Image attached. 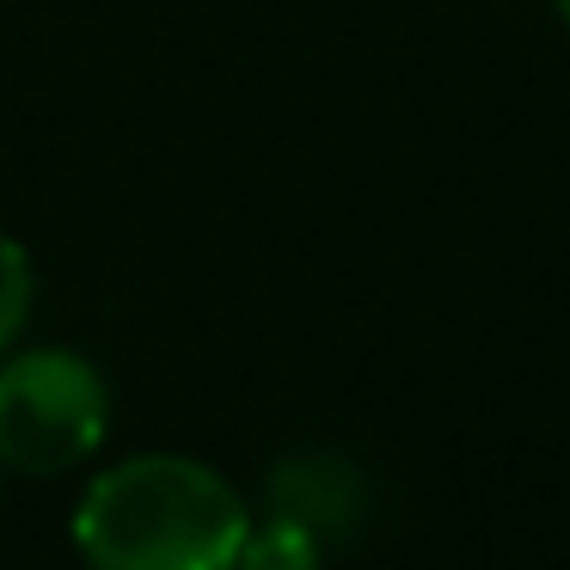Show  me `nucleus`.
I'll use <instances>...</instances> for the list:
<instances>
[{"label": "nucleus", "mask_w": 570, "mask_h": 570, "mask_svg": "<svg viewBox=\"0 0 570 570\" xmlns=\"http://www.w3.org/2000/svg\"><path fill=\"white\" fill-rule=\"evenodd\" d=\"M31 295H38V283H31V252L19 246L13 234H0V356H7V350L19 344V332H26Z\"/></svg>", "instance_id": "nucleus-4"}, {"label": "nucleus", "mask_w": 570, "mask_h": 570, "mask_svg": "<svg viewBox=\"0 0 570 570\" xmlns=\"http://www.w3.org/2000/svg\"><path fill=\"white\" fill-rule=\"evenodd\" d=\"M558 13H564V26H570V0H558Z\"/></svg>", "instance_id": "nucleus-5"}, {"label": "nucleus", "mask_w": 570, "mask_h": 570, "mask_svg": "<svg viewBox=\"0 0 570 570\" xmlns=\"http://www.w3.org/2000/svg\"><path fill=\"white\" fill-rule=\"evenodd\" d=\"M234 570H320V533L288 521V515H271L264 528L252 521Z\"/></svg>", "instance_id": "nucleus-3"}, {"label": "nucleus", "mask_w": 570, "mask_h": 570, "mask_svg": "<svg viewBox=\"0 0 570 570\" xmlns=\"http://www.w3.org/2000/svg\"><path fill=\"white\" fill-rule=\"evenodd\" d=\"M111 430V386L80 350H7L0 356V466L62 479L87 466Z\"/></svg>", "instance_id": "nucleus-2"}, {"label": "nucleus", "mask_w": 570, "mask_h": 570, "mask_svg": "<svg viewBox=\"0 0 570 570\" xmlns=\"http://www.w3.org/2000/svg\"><path fill=\"white\" fill-rule=\"evenodd\" d=\"M252 509L209 460L129 454L80 491L75 546L87 570H234Z\"/></svg>", "instance_id": "nucleus-1"}]
</instances>
